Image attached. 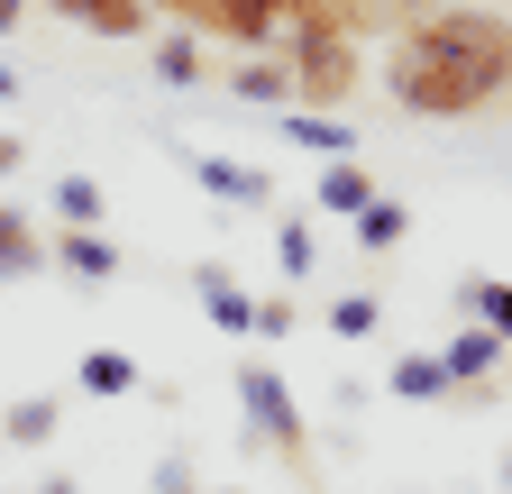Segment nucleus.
<instances>
[{
	"mask_svg": "<svg viewBox=\"0 0 512 494\" xmlns=\"http://www.w3.org/2000/svg\"><path fill=\"white\" fill-rule=\"evenodd\" d=\"M284 65H293V110H348L366 92V46L348 37V19L330 0H311L302 19H284Z\"/></svg>",
	"mask_w": 512,
	"mask_h": 494,
	"instance_id": "f257e3e1",
	"label": "nucleus"
},
{
	"mask_svg": "<svg viewBox=\"0 0 512 494\" xmlns=\"http://www.w3.org/2000/svg\"><path fill=\"white\" fill-rule=\"evenodd\" d=\"M238 421H247V449L275 458L293 476V494H311V412L293 403V376L275 357H247L238 366Z\"/></svg>",
	"mask_w": 512,
	"mask_h": 494,
	"instance_id": "f03ea898",
	"label": "nucleus"
},
{
	"mask_svg": "<svg viewBox=\"0 0 512 494\" xmlns=\"http://www.w3.org/2000/svg\"><path fill=\"white\" fill-rule=\"evenodd\" d=\"M192 37H211L220 55H275L284 46V19H275V0H183V19Z\"/></svg>",
	"mask_w": 512,
	"mask_h": 494,
	"instance_id": "7ed1b4c3",
	"label": "nucleus"
},
{
	"mask_svg": "<svg viewBox=\"0 0 512 494\" xmlns=\"http://www.w3.org/2000/svg\"><path fill=\"white\" fill-rule=\"evenodd\" d=\"M37 10H55L64 28H83V37H110V46H138V37L165 28L147 0H37Z\"/></svg>",
	"mask_w": 512,
	"mask_h": 494,
	"instance_id": "20e7f679",
	"label": "nucleus"
},
{
	"mask_svg": "<svg viewBox=\"0 0 512 494\" xmlns=\"http://www.w3.org/2000/svg\"><path fill=\"white\" fill-rule=\"evenodd\" d=\"M192 293H202V321H211L220 339H256V293H247L220 257H202V266H192Z\"/></svg>",
	"mask_w": 512,
	"mask_h": 494,
	"instance_id": "39448f33",
	"label": "nucleus"
},
{
	"mask_svg": "<svg viewBox=\"0 0 512 494\" xmlns=\"http://www.w3.org/2000/svg\"><path fill=\"white\" fill-rule=\"evenodd\" d=\"M439 357H448V394H458V385H503V339L494 330H476V321H458V330H448L439 339Z\"/></svg>",
	"mask_w": 512,
	"mask_h": 494,
	"instance_id": "423d86ee",
	"label": "nucleus"
},
{
	"mask_svg": "<svg viewBox=\"0 0 512 494\" xmlns=\"http://www.w3.org/2000/svg\"><path fill=\"white\" fill-rule=\"evenodd\" d=\"M183 174L202 183L211 202H247V211L275 202V174H266V165H238V156H183Z\"/></svg>",
	"mask_w": 512,
	"mask_h": 494,
	"instance_id": "0eeeda50",
	"label": "nucleus"
},
{
	"mask_svg": "<svg viewBox=\"0 0 512 494\" xmlns=\"http://www.w3.org/2000/svg\"><path fill=\"white\" fill-rule=\"evenodd\" d=\"M147 65L165 92H192V83H211V37H192V28H156L147 37Z\"/></svg>",
	"mask_w": 512,
	"mask_h": 494,
	"instance_id": "6e6552de",
	"label": "nucleus"
},
{
	"mask_svg": "<svg viewBox=\"0 0 512 494\" xmlns=\"http://www.w3.org/2000/svg\"><path fill=\"white\" fill-rule=\"evenodd\" d=\"M46 266H55L46 229H37L19 202H0V284H28V275H46Z\"/></svg>",
	"mask_w": 512,
	"mask_h": 494,
	"instance_id": "1a4fd4ad",
	"label": "nucleus"
},
{
	"mask_svg": "<svg viewBox=\"0 0 512 494\" xmlns=\"http://www.w3.org/2000/svg\"><path fill=\"white\" fill-rule=\"evenodd\" d=\"M247 110H293V65L284 55H229V74H220Z\"/></svg>",
	"mask_w": 512,
	"mask_h": 494,
	"instance_id": "9d476101",
	"label": "nucleus"
},
{
	"mask_svg": "<svg viewBox=\"0 0 512 494\" xmlns=\"http://www.w3.org/2000/svg\"><path fill=\"white\" fill-rule=\"evenodd\" d=\"M138 385H147V366L128 357V348H83L74 357V394H92V403H128Z\"/></svg>",
	"mask_w": 512,
	"mask_h": 494,
	"instance_id": "9b49d317",
	"label": "nucleus"
},
{
	"mask_svg": "<svg viewBox=\"0 0 512 494\" xmlns=\"http://www.w3.org/2000/svg\"><path fill=\"white\" fill-rule=\"evenodd\" d=\"M311 202L330 211V220H357V211L375 202V165H366V156H330V165H320V183H311Z\"/></svg>",
	"mask_w": 512,
	"mask_h": 494,
	"instance_id": "f8f14e48",
	"label": "nucleus"
},
{
	"mask_svg": "<svg viewBox=\"0 0 512 494\" xmlns=\"http://www.w3.org/2000/svg\"><path fill=\"white\" fill-rule=\"evenodd\" d=\"M46 247H55V266L74 275V284H110L119 275V238L110 229H55Z\"/></svg>",
	"mask_w": 512,
	"mask_h": 494,
	"instance_id": "ddd939ff",
	"label": "nucleus"
},
{
	"mask_svg": "<svg viewBox=\"0 0 512 494\" xmlns=\"http://www.w3.org/2000/svg\"><path fill=\"white\" fill-rule=\"evenodd\" d=\"M330 10L348 19V37H357V46H384V37H403V28L430 10V0H330Z\"/></svg>",
	"mask_w": 512,
	"mask_h": 494,
	"instance_id": "4468645a",
	"label": "nucleus"
},
{
	"mask_svg": "<svg viewBox=\"0 0 512 494\" xmlns=\"http://www.w3.org/2000/svg\"><path fill=\"white\" fill-rule=\"evenodd\" d=\"M458 312L512 348V275H458Z\"/></svg>",
	"mask_w": 512,
	"mask_h": 494,
	"instance_id": "2eb2a0df",
	"label": "nucleus"
},
{
	"mask_svg": "<svg viewBox=\"0 0 512 494\" xmlns=\"http://www.w3.org/2000/svg\"><path fill=\"white\" fill-rule=\"evenodd\" d=\"M275 119H284V138H293V147H311L320 165H330V156H357V129H348L339 110H275Z\"/></svg>",
	"mask_w": 512,
	"mask_h": 494,
	"instance_id": "dca6fc26",
	"label": "nucleus"
},
{
	"mask_svg": "<svg viewBox=\"0 0 512 494\" xmlns=\"http://www.w3.org/2000/svg\"><path fill=\"white\" fill-rule=\"evenodd\" d=\"M55 430H64L55 394H19L10 412H0V440H10V449H55Z\"/></svg>",
	"mask_w": 512,
	"mask_h": 494,
	"instance_id": "f3484780",
	"label": "nucleus"
},
{
	"mask_svg": "<svg viewBox=\"0 0 512 494\" xmlns=\"http://www.w3.org/2000/svg\"><path fill=\"white\" fill-rule=\"evenodd\" d=\"M384 394H403V403H448V357H439V348H403L394 376H384Z\"/></svg>",
	"mask_w": 512,
	"mask_h": 494,
	"instance_id": "a211bd4d",
	"label": "nucleus"
},
{
	"mask_svg": "<svg viewBox=\"0 0 512 494\" xmlns=\"http://www.w3.org/2000/svg\"><path fill=\"white\" fill-rule=\"evenodd\" d=\"M348 238H357V247H366V257H394V247H403V238H412V211H403V202H394V193H375V202H366V211H357V220H348Z\"/></svg>",
	"mask_w": 512,
	"mask_h": 494,
	"instance_id": "6ab92c4d",
	"label": "nucleus"
},
{
	"mask_svg": "<svg viewBox=\"0 0 512 494\" xmlns=\"http://www.w3.org/2000/svg\"><path fill=\"white\" fill-rule=\"evenodd\" d=\"M55 220L64 229H101L110 220V193H101L92 174H55Z\"/></svg>",
	"mask_w": 512,
	"mask_h": 494,
	"instance_id": "aec40b11",
	"label": "nucleus"
},
{
	"mask_svg": "<svg viewBox=\"0 0 512 494\" xmlns=\"http://www.w3.org/2000/svg\"><path fill=\"white\" fill-rule=\"evenodd\" d=\"M384 330V293H339L330 302V339H375Z\"/></svg>",
	"mask_w": 512,
	"mask_h": 494,
	"instance_id": "412c9836",
	"label": "nucleus"
},
{
	"mask_svg": "<svg viewBox=\"0 0 512 494\" xmlns=\"http://www.w3.org/2000/svg\"><path fill=\"white\" fill-rule=\"evenodd\" d=\"M275 266H284V284H302V275L320 266V238H311L302 220H275Z\"/></svg>",
	"mask_w": 512,
	"mask_h": 494,
	"instance_id": "4be33fe9",
	"label": "nucleus"
},
{
	"mask_svg": "<svg viewBox=\"0 0 512 494\" xmlns=\"http://www.w3.org/2000/svg\"><path fill=\"white\" fill-rule=\"evenodd\" d=\"M293 330H302V302H293V293H256V339L284 348Z\"/></svg>",
	"mask_w": 512,
	"mask_h": 494,
	"instance_id": "5701e85b",
	"label": "nucleus"
},
{
	"mask_svg": "<svg viewBox=\"0 0 512 494\" xmlns=\"http://www.w3.org/2000/svg\"><path fill=\"white\" fill-rule=\"evenodd\" d=\"M156 494H202V476H192V458H183V449H165V467H156Z\"/></svg>",
	"mask_w": 512,
	"mask_h": 494,
	"instance_id": "b1692460",
	"label": "nucleus"
},
{
	"mask_svg": "<svg viewBox=\"0 0 512 494\" xmlns=\"http://www.w3.org/2000/svg\"><path fill=\"white\" fill-rule=\"evenodd\" d=\"M19 165H28V138H19V129H0V183H10Z\"/></svg>",
	"mask_w": 512,
	"mask_h": 494,
	"instance_id": "393cba45",
	"label": "nucleus"
},
{
	"mask_svg": "<svg viewBox=\"0 0 512 494\" xmlns=\"http://www.w3.org/2000/svg\"><path fill=\"white\" fill-rule=\"evenodd\" d=\"M28 494H83V476H64V467H55V476H37Z\"/></svg>",
	"mask_w": 512,
	"mask_h": 494,
	"instance_id": "a878e982",
	"label": "nucleus"
},
{
	"mask_svg": "<svg viewBox=\"0 0 512 494\" xmlns=\"http://www.w3.org/2000/svg\"><path fill=\"white\" fill-rule=\"evenodd\" d=\"M28 10H37V0H0V37H10V28H19Z\"/></svg>",
	"mask_w": 512,
	"mask_h": 494,
	"instance_id": "bb28decb",
	"label": "nucleus"
},
{
	"mask_svg": "<svg viewBox=\"0 0 512 494\" xmlns=\"http://www.w3.org/2000/svg\"><path fill=\"white\" fill-rule=\"evenodd\" d=\"M28 83H19V65H10V55H0V101H19Z\"/></svg>",
	"mask_w": 512,
	"mask_h": 494,
	"instance_id": "cd10ccee",
	"label": "nucleus"
},
{
	"mask_svg": "<svg viewBox=\"0 0 512 494\" xmlns=\"http://www.w3.org/2000/svg\"><path fill=\"white\" fill-rule=\"evenodd\" d=\"M147 10H156V19H165V28H174V19H183V0H147Z\"/></svg>",
	"mask_w": 512,
	"mask_h": 494,
	"instance_id": "c85d7f7f",
	"label": "nucleus"
},
{
	"mask_svg": "<svg viewBox=\"0 0 512 494\" xmlns=\"http://www.w3.org/2000/svg\"><path fill=\"white\" fill-rule=\"evenodd\" d=\"M302 10H311V0H275V19H302Z\"/></svg>",
	"mask_w": 512,
	"mask_h": 494,
	"instance_id": "c756f323",
	"label": "nucleus"
},
{
	"mask_svg": "<svg viewBox=\"0 0 512 494\" xmlns=\"http://www.w3.org/2000/svg\"><path fill=\"white\" fill-rule=\"evenodd\" d=\"M211 494H247V485H211Z\"/></svg>",
	"mask_w": 512,
	"mask_h": 494,
	"instance_id": "7c9ffc66",
	"label": "nucleus"
},
{
	"mask_svg": "<svg viewBox=\"0 0 512 494\" xmlns=\"http://www.w3.org/2000/svg\"><path fill=\"white\" fill-rule=\"evenodd\" d=\"M0 494H10V485H0Z\"/></svg>",
	"mask_w": 512,
	"mask_h": 494,
	"instance_id": "2f4dec72",
	"label": "nucleus"
},
{
	"mask_svg": "<svg viewBox=\"0 0 512 494\" xmlns=\"http://www.w3.org/2000/svg\"><path fill=\"white\" fill-rule=\"evenodd\" d=\"M202 494H211V485H202Z\"/></svg>",
	"mask_w": 512,
	"mask_h": 494,
	"instance_id": "473e14b6",
	"label": "nucleus"
}]
</instances>
